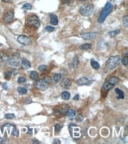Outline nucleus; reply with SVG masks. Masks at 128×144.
Segmentation results:
<instances>
[{
    "instance_id": "nucleus-1",
    "label": "nucleus",
    "mask_w": 128,
    "mask_h": 144,
    "mask_svg": "<svg viewBox=\"0 0 128 144\" xmlns=\"http://www.w3.org/2000/svg\"><path fill=\"white\" fill-rule=\"evenodd\" d=\"M112 9H113V5L109 2H106L105 7L103 8L101 13H100L99 17L98 18V22L99 23H103L105 21L106 18L110 14Z\"/></svg>"
},
{
    "instance_id": "nucleus-2",
    "label": "nucleus",
    "mask_w": 128,
    "mask_h": 144,
    "mask_svg": "<svg viewBox=\"0 0 128 144\" xmlns=\"http://www.w3.org/2000/svg\"><path fill=\"white\" fill-rule=\"evenodd\" d=\"M120 57L119 56H114L110 57L106 63V67L109 70H113L119 66Z\"/></svg>"
},
{
    "instance_id": "nucleus-3",
    "label": "nucleus",
    "mask_w": 128,
    "mask_h": 144,
    "mask_svg": "<svg viewBox=\"0 0 128 144\" xmlns=\"http://www.w3.org/2000/svg\"><path fill=\"white\" fill-rule=\"evenodd\" d=\"M94 9V6L92 4H85L82 5L80 8V13L85 17H89L92 15Z\"/></svg>"
},
{
    "instance_id": "nucleus-4",
    "label": "nucleus",
    "mask_w": 128,
    "mask_h": 144,
    "mask_svg": "<svg viewBox=\"0 0 128 144\" xmlns=\"http://www.w3.org/2000/svg\"><path fill=\"white\" fill-rule=\"evenodd\" d=\"M5 62L9 66L14 67L18 66L20 64V54L17 53H14L10 57H7Z\"/></svg>"
},
{
    "instance_id": "nucleus-5",
    "label": "nucleus",
    "mask_w": 128,
    "mask_h": 144,
    "mask_svg": "<svg viewBox=\"0 0 128 144\" xmlns=\"http://www.w3.org/2000/svg\"><path fill=\"white\" fill-rule=\"evenodd\" d=\"M34 85V87H36L37 89L44 91L49 88V83H48L45 81L44 78V79H40V80H35Z\"/></svg>"
},
{
    "instance_id": "nucleus-6",
    "label": "nucleus",
    "mask_w": 128,
    "mask_h": 144,
    "mask_svg": "<svg viewBox=\"0 0 128 144\" xmlns=\"http://www.w3.org/2000/svg\"><path fill=\"white\" fill-rule=\"evenodd\" d=\"M28 23L31 26H33L35 28H38L40 26V21L39 18L37 15H31L28 18Z\"/></svg>"
},
{
    "instance_id": "nucleus-7",
    "label": "nucleus",
    "mask_w": 128,
    "mask_h": 144,
    "mask_svg": "<svg viewBox=\"0 0 128 144\" xmlns=\"http://www.w3.org/2000/svg\"><path fill=\"white\" fill-rule=\"evenodd\" d=\"M17 41L20 44L24 45H30V44H31V41L30 38L27 37V36L24 35L18 36L17 38Z\"/></svg>"
},
{
    "instance_id": "nucleus-8",
    "label": "nucleus",
    "mask_w": 128,
    "mask_h": 144,
    "mask_svg": "<svg viewBox=\"0 0 128 144\" xmlns=\"http://www.w3.org/2000/svg\"><path fill=\"white\" fill-rule=\"evenodd\" d=\"M97 36V33H83L80 34L82 38L85 40H94L96 38Z\"/></svg>"
},
{
    "instance_id": "nucleus-9",
    "label": "nucleus",
    "mask_w": 128,
    "mask_h": 144,
    "mask_svg": "<svg viewBox=\"0 0 128 144\" xmlns=\"http://www.w3.org/2000/svg\"><path fill=\"white\" fill-rule=\"evenodd\" d=\"M92 83V81L88 80L86 77H82L77 80V83L79 86H83V85H89Z\"/></svg>"
},
{
    "instance_id": "nucleus-10",
    "label": "nucleus",
    "mask_w": 128,
    "mask_h": 144,
    "mask_svg": "<svg viewBox=\"0 0 128 144\" xmlns=\"http://www.w3.org/2000/svg\"><path fill=\"white\" fill-rule=\"evenodd\" d=\"M71 81L67 78H64L61 81V86L64 89H69L71 86Z\"/></svg>"
},
{
    "instance_id": "nucleus-11",
    "label": "nucleus",
    "mask_w": 128,
    "mask_h": 144,
    "mask_svg": "<svg viewBox=\"0 0 128 144\" xmlns=\"http://www.w3.org/2000/svg\"><path fill=\"white\" fill-rule=\"evenodd\" d=\"M21 68L24 70H27V69H30L31 68V63L28 60L26 59V58H23L21 62Z\"/></svg>"
},
{
    "instance_id": "nucleus-12",
    "label": "nucleus",
    "mask_w": 128,
    "mask_h": 144,
    "mask_svg": "<svg viewBox=\"0 0 128 144\" xmlns=\"http://www.w3.org/2000/svg\"><path fill=\"white\" fill-rule=\"evenodd\" d=\"M13 17H14V12L9 11L5 15L4 20L6 22H9L13 20Z\"/></svg>"
},
{
    "instance_id": "nucleus-13",
    "label": "nucleus",
    "mask_w": 128,
    "mask_h": 144,
    "mask_svg": "<svg viewBox=\"0 0 128 144\" xmlns=\"http://www.w3.org/2000/svg\"><path fill=\"white\" fill-rule=\"evenodd\" d=\"M50 19H51L50 22H51V24L53 25V26H57V24H58V18H57V15L53 14H51Z\"/></svg>"
},
{
    "instance_id": "nucleus-14",
    "label": "nucleus",
    "mask_w": 128,
    "mask_h": 144,
    "mask_svg": "<svg viewBox=\"0 0 128 144\" xmlns=\"http://www.w3.org/2000/svg\"><path fill=\"white\" fill-rule=\"evenodd\" d=\"M114 85H113L112 84H111L108 81H107L103 84V88L105 90H110L112 89L114 87Z\"/></svg>"
},
{
    "instance_id": "nucleus-15",
    "label": "nucleus",
    "mask_w": 128,
    "mask_h": 144,
    "mask_svg": "<svg viewBox=\"0 0 128 144\" xmlns=\"http://www.w3.org/2000/svg\"><path fill=\"white\" fill-rule=\"evenodd\" d=\"M115 92L118 95V99H124L125 98V93L122 90L119 88L115 89Z\"/></svg>"
},
{
    "instance_id": "nucleus-16",
    "label": "nucleus",
    "mask_w": 128,
    "mask_h": 144,
    "mask_svg": "<svg viewBox=\"0 0 128 144\" xmlns=\"http://www.w3.org/2000/svg\"><path fill=\"white\" fill-rule=\"evenodd\" d=\"M66 115L69 118L72 119L73 117H75L76 115V112L75 110H73V109H69V110H67L66 112Z\"/></svg>"
},
{
    "instance_id": "nucleus-17",
    "label": "nucleus",
    "mask_w": 128,
    "mask_h": 144,
    "mask_svg": "<svg viewBox=\"0 0 128 144\" xmlns=\"http://www.w3.org/2000/svg\"><path fill=\"white\" fill-rule=\"evenodd\" d=\"M79 63V60L78 57H77V56H75L73 59L72 64H71L72 68H74V69H76L78 66Z\"/></svg>"
},
{
    "instance_id": "nucleus-18",
    "label": "nucleus",
    "mask_w": 128,
    "mask_h": 144,
    "mask_svg": "<svg viewBox=\"0 0 128 144\" xmlns=\"http://www.w3.org/2000/svg\"><path fill=\"white\" fill-rule=\"evenodd\" d=\"M109 82L111 84H112L114 86H116V85H118V82H119V79L116 77H112L110 78L108 80Z\"/></svg>"
},
{
    "instance_id": "nucleus-19",
    "label": "nucleus",
    "mask_w": 128,
    "mask_h": 144,
    "mask_svg": "<svg viewBox=\"0 0 128 144\" xmlns=\"http://www.w3.org/2000/svg\"><path fill=\"white\" fill-rule=\"evenodd\" d=\"M30 78L33 80H34V81L38 80V79H39V73L35 71L31 72L30 73Z\"/></svg>"
},
{
    "instance_id": "nucleus-20",
    "label": "nucleus",
    "mask_w": 128,
    "mask_h": 144,
    "mask_svg": "<svg viewBox=\"0 0 128 144\" xmlns=\"http://www.w3.org/2000/svg\"><path fill=\"white\" fill-rule=\"evenodd\" d=\"M91 65H92V68L94 69H98L100 68V64H99V63L94 60L93 58L91 59Z\"/></svg>"
},
{
    "instance_id": "nucleus-21",
    "label": "nucleus",
    "mask_w": 128,
    "mask_h": 144,
    "mask_svg": "<svg viewBox=\"0 0 128 144\" xmlns=\"http://www.w3.org/2000/svg\"><path fill=\"white\" fill-rule=\"evenodd\" d=\"M62 98L64 100H69L70 98V94L67 91H64L62 93Z\"/></svg>"
},
{
    "instance_id": "nucleus-22",
    "label": "nucleus",
    "mask_w": 128,
    "mask_h": 144,
    "mask_svg": "<svg viewBox=\"0 0 128 144\" xmlns=\"http://www.w3.org/2000/svg\"><path fill=\"white\" fill-rule=\"evenodd\" d=\"M61 78H62V74H59V73H56V74H54L53 76V80L54 83H57L58 81L60 80Z\"/></svg>"
},
{
    "instance_id": "nucleus-23",
    "label": "nucleus",
    "mask_w": 128,
    "mask_h": 144,
    "mask_svg": "<svg viewBox=\"0 0 128 144\" xmlns=\"http://www.w3.org/2000/svg\"><path fill=\"white\" fill-rule=\"evenodd\" d=\"M120 30L119 29H117L114 31H112V32H110L109 33V36L110 37H115L116 36L118 35V34L120 33Z\"/></svg>"
},
{
    "instance_id": "nucleus-24",
    "label": "nucleus",
    "mask_w": 128,
    "mask_h": 144,
    "mask_svg": "<svg viewBox=\"0 0 128 144\" xmlns=\"http://www.w3.org/2000/svg\"><path fill=\"white\" fill-rule=\"evenodd\" d=\"M17 91L20 94H25L27 93V90L26 88L22 87H18L17 88Z\"/></svg>"
},
{
    "instance_id": "nucleus-25",
    "label": "nucleus",
    "mask_w": 128,
    "mask_h": 144,
    "mask_svg": "<svg viewBox=\"0 0 128 144\" xmlns=\"http://www.w3.org/2000/svg\"><path fill=\"white\" fill-rule=\"evenodd\" d=\"M91 46H92V45H91L90 44H87V43H86V44L80 45V46L79 47V49L82 50H86L89 49L91 47Z\"/></svg>"
},
{
    "instance_id": "nucleus-26",
    "label": "nucleus",
    "mask_w": 128,
    "mask_h": 144,
    "mask_svg": "<svg viewBox=\"0 0 128 144\" xmlns=\"http://www.w3.org/2000/svg\"><path fill=\"white\" fill-rule=\"evenodd\" d=\"M123 23H124V26H125L126 28H128V15H126L124 17V19H123Z\"/></svg>"
},
{
    "instance_id": "nucleus-27",
    "label": "nucleus",
    "mask_w": 128,
    "mask_h": 144,
    "mask_svg": "<svg viewBox=\"0 0 128 144\" xmlns=\"http://www.w3.org/2000/svg\"><path fill=\"white\" fill-rule=\"evenodd\" d=\"M22 8H24L25 9H27V10H30V9H31L32 8V6L30 4L26 3L22 5Z\"/></svg>"
},
{
    "instance_id": "nucleus-28",
    "label": "nucleus",
    "mask_w": 128,
    "mask_h": 144,
    "mask_svg": "<svg viewBox=\"0 0 128 144\" xmlns=\"http://www.w3.org/2000/svg\"><path fill=\"white\" fill-rule=\"evenodd\" d=\"M121 62L123 65L125 66H127L128 64V57H126H126H124L121 60Z\"/></svg>"
},
{
    "instance_id": "nucleus-29",
    "label": "nucleus",
    "mask_w": 128,
    "mask_h": 144,
    "mask_svg": "<svg viewBox=\"0 0 128 144\" xmlns=\"http://www.w3.org/2000/svg\"><path fill=\"white\" fill-rule=\"evenodd\" d=\"M12 135L14 136H19V131L17 129L14 127L13 129V131H12Z\"/></svg>"
},
{
    "instance_id": "nucleus-30",
    "label": "nucleus",
    "mask_w": 128,
    "mask_h": 144,
    "mask_svg": "<svg viewBox=\"0 0 128 144\" xmlns=\"http://www.w3.org/2000/svg\"><path fill=\"white\" fill-rule=\"evenodd\" d=\"M5 117L6 119H13L15 117V115L13 113H8L6 114L5 115Z\"/></svg>"
},
{
    "instance_id": "nucleus-31",
    "label": "nucleus",
    "mask_w": 128,
    "mask_h": 144,
    "mask_svg": "<svg viewBox=\"0 0 128 144\" xmlns=\"http://www.w3.org/2000/svg\"><path fill=\"white\" fill-rule=\"evenodd\" d=\"M12 71H8L7 72L5 73V78L6 79H9L11 78V77L12 75Z\"/></svg>"
},
{
    "instance_id": "nucleus-32",
    "label": "nucleus",
    "mask_w": 128,
    "mask_h": 144,
    "mask_svg": "<svg viewBox=\"0 0 128 144\" xmlns=\"http://www.w3.org/2000/svg\"><path fill=\"white\" fill-rule=\"evenodd\" d=\"M45 30L48 32H53L54 31V28L52 26H47V27H45Z\"/></svg>"
},
{
    "instance_id": "nucleus-33",
    "label": "nucleus",
    "mask_w": 128,
    "mask_h": 144,
    "mask_svg": "<svg viewBox=\"0 0 128 144\" xmlns=\"http://www.w3.org/2000/svg\"><path fill=\"white\" fill-rule=\"evenodd\" d=\"M74 1H75V0H63V3L64 4L70 5H71L73 3Z\"/></svg>"
},
{
    "instance_id": "nucleus-34",
    "label": "nucleus",
    "mask_w": 128,
    "mask_h": 144,
    "mask_svg": "<svg viewBox=\"0 0 128 144\" xmlns=\"http://www.w3.org/2000/svg\"><path fill=\"white\" fill-rule=\"evenodd\" d=\"M26 79L23 77H20L18 79V83H23L26 82Z\"/></svg>"
},
{
    "instance_id": "nucleus-35",
    "label": "nucleus",
    "mask_w": 128,
    "mask_h": 144,
    "mask_svg": "<svg viewBox=\"0 0 128 144\" xmlns=\"http://www.w3.org/2000/svg\"><path fill=\"white\" fill-rule=\"evenodd\" d=\"M61 129H62V128H61V126L60 125L56 124V125H55L54 129H55V131H56V132H58L60 131Z\"/></svg>"
},
{
    "instance_id": "nucleus-36",
    "label": "nucleus",
    "mask_w": 128,
    "mask_h": 144,
    "mask_svg": "<svg viewBox=\"0 0 128 144\" xmlns=\"http://www.w3.org/2000/svg\"><path fill=\"white\" fill-rule=\"evenodd\" d=\"M47 69V66L45 65H40L38 68V70L40 72H43Z\"/></svg>"
},
{
    "instance_id": "nucleus-37",
    "label": "nucleus",
    "mask_w": 128,
    "mask_h": 144,
    "mask_svg": "<svg viewBox=\"0 0 128 144\" xmlns=\"http://www.w3.org/2000/svg\"><path fill=\"white\" fill-rule=\"evenodd\" d=\"M76 120L78 122H82L83 120V116H82L81 115H79L78 116H77L76 117Z\"/></svg>"
},
{
    "instance_id": "nucleus-38",
    "label": "nucleus",
    "mask_w": 128,
    "mask_h": 144,
    "mask_svg": "<svg viewBox=\"0 0 128 144\" xmlns=\"http://www.w3.org/2000/svg\"><path fill=\"white\" fill-rule=\"evenodd\" d=\"M53 144H61V142H60V141L59 140H58V139H56V140H54Z\"/></svg>"
},
{
    "instance_id": "nucleus-39",
    "label": "nucleus",
    "mask_w": 128,
    "mask_h": 144,
    "mask_svg": "<svg viewBox=\"0 0 128 144\" xmlns=\"http://www.w3.org/2000/svg\"><path fill=\"white\" fill-rule=\"evenodd\" d=\"M73 99L74 100H78L79 99V94H76V95L73 98Z\"/></svg>"
},
{
    "instance_id": "nucleus-40",
    "label": "nucleus",
    "mask_w": 128,
    "mask_h": 144,
    "mask_svg": "<svg viewBox=\"0 0 128 144\" xmlns=\"http://www.w3.org/2000/svg\"><path fill=\"white\" fill-rule=\"evenodd\" d=\"M18 73V71L17 69H14V70L12 71V73H13V74H17Z\"/></svg>"
},
{
    "instance_id": "nucleus-41",
    "label": "nucleus",
    "mask_w": 128,
    "mask_h": 144,
    "mask_svg": "<svg viewBox=\"0 0 128 144\" xmlns=\"http://www.w3.org/2000/svg\"><path fill=\"white\" fill-rule=\"evenodd\" d=\"M2 87H3L4 89L7 90V89H8V86H7V83H4L3 85H2Z\"/></svg>"
},
{
    "instance_id": "nucleus-42",
    "label": "nucleus",
    "mask_w": 128,
    "mask_h": 144,
    "mask_svg": "<svg viewBox=\"0 0 128 144\" xmlns=\"http://www.w3.org/2000/svg\"><path fill=\"white\" fill-rule=\"evenodd\" d=\"M33 144H40V142H39V141H38V140H35V139H34V140H33Z\"/></svg>"
},
{
    "instance_id": "nucleus-43",
    "label": "nucleus",
    "mask_w": 128,
    "mask_h": 144,
    "mask_svg": "<svg viewBox=\"0 0 128 144\" xmlns=\"http://www.w3.org/2000/svg\"><path fill=\"white\" fill-rule=\"evenodd\" d=\"M2 1L5 2H7V3H11V2H12L11 0H2Z\"/></svg>"
},
{
    "instance_id": "nucleus-44",
    "label": "nucleus",
    "mask_w": 128,
    "mask_h": 144,
    "mask_svg": "<svg viewBox=\"0 0 128 144\" xmlns=\"http://www.w3.org/2000/svg\"><path fill=\"white\" fill-rule=\"evenodd\" d=\"M32 130H33V129H31V128H28V134H32Z\"/></svg>"
},
{
    "instance_id": "nucleus-45",
    "label": "nucleus",
    "mask_w": 128,
    "mask_h": 144,
    "mask_svg": "<svg viewBox=\"0 0 128 144\" xmlns=\"http://www.w3.org/2000/svg\"><path fill=\"white\" fill-rule=\"evenodd\" d=\"M0 143L1 144L4 143V139L2 138H1V136H0Z\"/></svg>"
},
{
    "instance_id": "nucleus-46",
    "label": "nucleus",
    "mask_w": 128,
    "mask_h": 144,
    "mask_svg": "<svg viewBox=\"0 0 128 144\" xmlns=\"http://www.w3.org/2000/svg\"><path fill=\"white\" fill-rule=\"evenodd\" d=\"M80 1H86V0H80Z\"/></svg>"
}]
</instances>
